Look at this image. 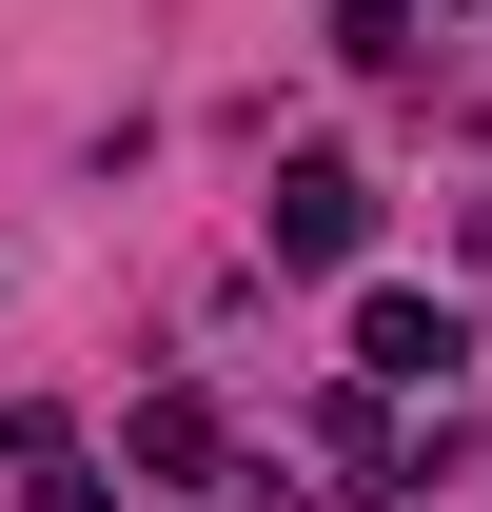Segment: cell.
Wrapping results in <instances>:
<instances>
[{"label": "cell", "mask_w": 492, "mask_h": 512, "mask_svg": "<svg viewBox=\"0 0 492 512\" xmlns=\"http://www.w3.org/2000/svg\"><path fill=\"white\" fill-rule=\"evenodd\" d=\"M119 473H138V493H217V473H237L217 394H138V414H119Z\"/></svg>", "instance_id": "obj_3"}, {"label": "cell", "mask_w": 492, "mask_h": 512, "mask_svg": "<svg viewBox=\"0 0 492 512\" xmlns=\"http://www.w3.org/2000/svg\"><path fill=\"white\" fill-rule=\"evenodd\" d=\"M335 60H374V79H394V60H414V0H335Z\"/></svg>", "instance_id": "obj_5"}, {"label": "cell", "mask_w": 492, "mask_h": 512, "mask_svg": "<svg viewBox=\"0 0 492 512\" xmlns=\"http://www.w3.org/2000/svg\"><path fill=\"white\" fill-rule=\"evenodd\" d=\"M20 512H119V473H79V453H40V493Z\"/></svg>", "instance_id": "obj_6"}, {"label": "cell", "mask_w": 492, "mask_h": 512, "mask_svg": "<svg viewBox=\"0 0 492 512\" xmlns=\"http://www.w3.org/2000/svg\"><path fill=\"white\" fill-rule=\"evenodd\" d=\"M296 434H315V473H355V493H414V473H433V453L394 434V394H374V375H355V394H315Z\"/></svg>", "instance_id": "obj_4"}, {"label": "cell", "mask_w": 492, "mask_h": 512, "mask_svg": "<svg viewBox=\"0 0 492 512\" xmlns=\"http://www.w3.org/2000/svg\"><path fill=\"white\" fill-rule=\"evenodd\" d=\"M40 453H60V414H40V394H0V473H40Z\"/></svg>", "instance_id": "obj_7"}, {"label": "cell", "mask_w": 492, "mask_h": 512, "mask_svg": "<svg viewBox=\"0 0 492 512\" xmlns=\"http://www.w3.org/2000/svg\"><path fill=\"white\" fill-rule=\"evenodd\" d=\"M256 237L296 256V276H355V256H374V178H355V158H276V197H256Z\"/></svg>", "instance_id": "obj_1"}, {"label": "cell", "mask_w": 492, "mask_h": 512, "mask_svg": "<svg viewBox=\"0 0 492 512\" xmlns=\"http://www.w3.org/2000/svg\"><path fill=\"white\" fill-rule=\"evenodd\" d=\"M355 375L374 394H453L473 375V316H453V296H355Z\"/></svg>", "instance_id": "obj_2"}]
</instances>
